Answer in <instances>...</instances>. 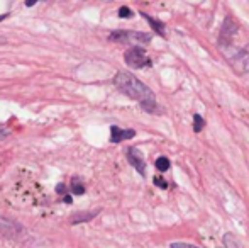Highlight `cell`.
<instances>
[{"instance_id":"obj_1","label":"cell","mask_w":249,"mask_h":248,"mask_svg":"<svg viewBox=\"0 0 249 248\" xmlns=\"http://www.w3.org/2000/svg\"><path fill=\"white\" fill-rule=\"evenodd\" d=\"M114 84L119 89L122 94H126L129 99L137 101L141 104V107L149 114H156L158 112V104L154 92L148 87L146 84L139 80L137 77H134L129 71H119L114 78Z\"/></svg>"},{"instance_id":"obj_2","label":"cell","mask_w":249,"mask_h":248,"mask_svg":"<svg viewBox=\"0 0 249 248\" xmlns=\"http://www.w3.org/2000/svg\"><path fill=\"white\" fill-rule=\"evenodd\" d=\"M109 41L114 43H141L148 44L151 41V34L136 33V31H112L109 34Z\"/></svg>"},{"instance_id":"obj_3","label":"cell","mask_w":249,"mask_h":248,"mask_svg":"<svg viewBox=\"0 0 249 248\" xmlns=\"http://www.w3.org/2000/svg\"><path fill=\"white\" fill-rule=\"evenodd\" d=\"M124 60L131 68H146L151 67V60L148 56V53L141 46H133L126 51Z\"/></svg>"},{"instance_id":"obj_4","label":"cell","mask_w":249,"mask_h":248,"mask_svg":"<svg viewBox=\"0 0 249 248\" xmlns=\"http://www.w3.org/2000/svg\"><path fill=\"white\" fill-rule=\"evenodd\" d=\"M22 225L5 216H0V236H5V238H16L22 233Z\"/></svg>"},{"instance_id":"obj_5","label":"cell","mask_w":249,"mask_h":248,"mask_svg":"<svg viewBox=\"0 0 249 248\" xmlns=\"http://www.w3.org/2000/svg\"><path fill=\"white\" fill-rule=\"evenodd\" d=\"M229 63L239 75L249 71V53L246 50H239L234 54H229Z\"/></svg>"},{"instance_id":"obj_6","label":"cell","mask_w":249,"mask_h":248,"mask_svg":"<svg viewBox=\"0 0 249 248\" xmlns=\"http://www.w3.org/2000/svg\"><path fill=\"white\" fill-rule=\"evenodd\" d=\"M126 155H127V161L136 168L137 174L146 177V161H144V157H143V153H141V150H137V148H127Z\"/></svg>"},{"instance_id":"obj_7","label":"cell","mask_w":249,"mask_h":248,"mask_svg":"<svg viewBox=\"0 0 249 248\" xmlns=\"http://www.w3.org/2000/svg\"><path fill=\"white\" fill-rule=\"evenodd\" d=\"M236 33H237V24L234 22L231 17H227V19L224 20L222 31H220V37H219V44H220V46H224V43H226V46H229V44H231V37H232Z\"/></svg>"},{"instance_id":"obj_8","label":"cell","mask_w":249,"mask_h":248,"mask_svg":"<svg viewBox=\"0 0 249 248\" xmlns=\"http://www.w3.org/2000/svg\"><path fill=\"white\" fill-rule=\"evenodd\" d=\"M134 136H136V131L134 129H120L119 126L110 127V141L112 143H120V141L131 140Z\"/></svg>"},{"instance_id":"obj_9","label":"cell","mask_w":249,"mask_h":248,"mask_svg":"<svg viewBox=\"0 0 249 248\" xmlns=\"http://www.w3.org/2000/svg\"><path fill=\"white\" fill-rule=\"evenodd\" d=\"M99 209L97 211H85V213H75L73 216H71L70 223L71 225H78V223H86V221H92L93 218H95L97 214H99Z\"/></svg>"},{"instance_id":"obj_10","label":"cell","mask_w":249,"mask_h":248,"mask_svg":"<svg viewBox=\"0 0 249 248\" xmlns=\"http://www.w3.org/2000/svg\"><path fill=\"white\" fill-rule=\"evenodd\" d=\"M139 14L144 17V19L148 20V22H149V26L153 27V31H154V33H158L161 37H165V36H166V33H165V24L161 22V20L154 19V17H151L149 14H146V12H139Z\"/></svg>"},{"instance_id":"obj_11","label":"cell","mask_w":249,"mask_h":248,"mask_svg":"<svg viewBox=\"0 0 249 248\" xmlns=\"http://www.w3.org/2000/svg\"><path fill=\"white\" fill-rule=\"evenodd\" d=\"M70 187H71V192H73L75 195L85 194V185H83V182L80 180V177H73V178H71Z\"/></svg>"},{"instance_id":"obj_12","label":"cell","mask_w":249,"mask_h":248,"mask_svg":"<svg viewBox=\"0 0 249 248\" xmlns=\"http://www.w3.org/2000/svg\"><path fill=\"white\" fill-rule=\"evenodd\" d=\"M154 165H156V168H158L160 172H166L169 167H171V163H169V160H168L166 157H160V158L156 160V163H154Z\"/></svg>"},{"instance_id":"obj_13","label":"cell","mask_w":249,"mask_h":248,"mask_svg":"<svg viewBox=\"0 0 249 248\" xmlns=\"http://www.w3.org/2000/svg\"><path fill=\"white\" fill-rule=\"evenodd\" d=\"M203 126H205V121H203L202 116H199V114L193 116V131H195V133H200V131L203 129Z\"/></svg>"},{"instance_id":"obj_14","label":"cell","mask_w":249,"mask_h":248,"mask_svg":"<svg viewBox=\"0 0 249 248\" xmlns=\"http://www.w3.org/2000/svg\"><path fill=\"white\" fill-rule=\"evenodd\" d=\"M224 243H226L227 248H241V242L237 243L236 240H234L232 235H226V236H224Z\"/></svg>"},{"instance_id":"obj_15","label":"cell","mask_w":249,"mask_h":248,"mask_svg":"<svg viewBox=\"0 0 249 248\" xmlns=\"http://www.w3.org/2000/svg\"><path fill=\"white\" fill-rule=\"evenodd\" d=\"M134 14H133V10L129 9V7H120L119 9V17L120 19H131Z\"/></svg>"},{"instance_id":"obj_16","label":"cell","mask_w":249,"mask_h":248,"mask_svg":"<svg viewBox=\"0 0 249 248\" xmlns=\"http://www.w3.org/2000/svg\"><path fill=\"white\" fill-rule=\"evenodd\" d=\"M169 248H202V247L192 245V243H171Z\"/></svg>"},{"instance_id":"obj_17","label":"cell","mask_w":249,"mask_h":248,"mask_svg":"<svg viewBox=\"0 0 249 248\" xmlns=\"http://www.w3.org/2000/svg\"><path fill=\"white\" fill-rule=\"evenodd\" d=\"M154 184L158 185V187H161V189H168V184H166V180H163V177H154Z\"/></svg>"},{"instance_id":"obj_18","label":"cell","mask_w":249,"mask_h":248,"mask_svg":"<svg viewBox=\"0 0 249 248\" xmlns=\"http://www.w3.org/2000/svg\"><path fill=\"white\" fill-rule=\"evenodd\" d=\"M65 192H66V185L61 182V184L56 185V194H65Z\"/></svg>"},{"instance_id":"obj_19","label":"cell","mask_w":249,"mask_h":248,"mask_svg":"<svg viewBox=\"0 0 249 248\" xmlns=\"http://www.w3.org/2000/svg\"><path fill=\"white\" fill-rule=\"evenodd\" d=\"M63 201L66 202V204H71V201H73V199H71V195H65Z\"/></svg>"},{"instance_id":"obj_20","label":"cell","mask_w":249,"mask_h":248,"mask_svg":"<svg viewBox=\"0 0 249 248\" xmlns=\"http://www.w3.org/2000/svg\"><path fill=\"white\" fill-rule=\"evenodd\" d=\"M7 17H9V14H0V20L7 19Z\"/></svg>"},{"instance_id":"obj_21","label":"cell","mask_w":249,"mask_h":248,"mask_svg":"<svg viewBox=\"0 0 249 248\" xmlns=\"http://www.w3.org/2000/svg\"><path fill=\"white\" fill-rule=\"evenodd\" d=\"M0 41H5V39H3V37H0Z\"/></svg>"}]
</instances>
